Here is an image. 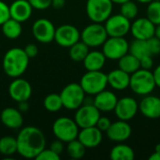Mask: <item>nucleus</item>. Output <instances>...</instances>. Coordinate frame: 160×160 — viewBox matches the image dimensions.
<instances>
[{
	"label": "nucleus",
	"mask_w": 160,
	"mask_h": 160,
	"mask_svg": "<svg viewBox=\"0 0 160 160\" xmlns=\"http://www.w3.org/2000/svg\"><path fill=\"white\" fill-rule=\"evenodd\" d=\"M16 140L17 153L28 159L36 158L46 145V138L42 130L32 126L20 130Z\"/></svg>",
	"instance_id": "obj_1"
},
{
	"label": "nucleus",
	"mask_w": 160,
	"mask_h": 160,
	"mask_svg": "<svg viewBox=\"0 0 160 160\" xmlns=\"http://www.w3.org/2000/svg\"><path fill=\"white\" fill-rule=\"evenodd\" d=\"M29 65V57L24 52L23 49L14 47L8 50L3 58V69L4 72L11 77H21Z\"/></svg>",
	"instance_id": "obj_2"
},
{
	"label": "nucleus",
	"mask_w": 160,
	"mask_h": 160,
	"mask_svg": "<svg viewBox=\"0 0 160 160\" xmlns=\"http://www.w3.org/2000/svg\"><path fill=\"white\" fill-rule=\"evenodd\" d=\"M156 87L154 74L150 69L140 68L130 75L129 88L137 96L144 97L152 94Z\"/></svg>",
	"instance_id": "obj_3"
},
{
	"label": "nucleus",
	"mask_w": 160,
	"mask_h": 160,
	"mask_svg": "<svg viewBox=\"0 0 160 160\" xmlns=\"http://www.w3.org/2000/svg\"><path fill=\"white\" fill-rule=\"evenodd\" d=\"M80 84L84 93L89 96H96L106 89L108 85L107 74L101 70L86 71L81 78Z\"/></svg>",
	"instance_id": "obj_4"
},
{
	"label": "nucleus",
	"mask_w": 160,
	"mask_h": 160,
	"mask_svg": "<svg viewBox=\"0 0 160 160\" xmlns=\"http://www.w3.org/2000/svg\"><path fill=\"white\" fill-rule=\"evenodd\" d=\"M59 95L64 108L69 111H76L82 105L86 94L80 83L72 82L66 85Z\"/></svg>",
	"instance_id": "obj_5"
},
{
	"label": "nucleus",
	"mask_w": 160,
	"mask_h": 160,
	"mask_svg": "<svg viewBox=\"0 0 160 160\" xmlns=\"http://www.w3.org/2000/svg\"><path fill=\"white\" fill-rule=\"evenodd\" d=\"M85 9L93 22L103 23L112 14L113 3L111 0H87Z\"/></svg>",
	"instance_id": "obj_6"
},
{
	"label": "nucleus",
	"mask_w": 160,
	"mask_h": 160,
	"mask_svg": "<svg viewBox=\"0 0 160 160\" xmlns=\"http://www.w3.org/2000/svg\"><path fill=\"white\" fill-rule=\"evenodd\" d=\"M108 34L104 24L100 22H93L88 24L81 32V40L89 48H97L103 45L108 38Z\"/></svg>",
	"instance_id": "obj_7"
},
{
	"label": "nucleus",
	"mask_w": 160,
	"mask_h": 160,
	"mask_svg": "<svg viewBox=\"0 0 160 160\" xmlns=\"http://www.w3.org/2000/svg\"><path fill=\"white\" fill-rule=\"evenodd\" d=\"M79 127L74 119L68 117H59L52 125V132L56 139L63 142H68L77 139L79 134Z\"/></svg>",
	"instance_id": "obj_8"
},
{
	"label": "nucleus",
	"mask_w": 160,
	"mask_h": 160,
	"mask_svg": "<svg viewBox=\"0 0 160 160\" xmlns=\"http://www.w3.org/2000/svg\"><path fill=\"white\" fill-rule=\"evenodd\" d=\"M129 50V42L125 37H108L102 45V52L107 59L119 60Z\"/></svg>",
	"instance_id": "obj_9"
},
{
	"label": "nucleus",
	"mask_w": 160,
	"mask_h": 160,
	"mask_svg": "<svg viewBox=\"0 0 160 160\" xmlns=\"http://www.w3.org/2000/svg\"><path fill=\"white\" fill-rule=\"evenodd\" d=\"M104 22L109 37H126L130 32L131 21L121 13L112 14Z\"/></svg>",
	"instance_id": "obj_10"
},
{
	"label": "nucleus",
	"mask_w": 160,
	"mask_h": 160,
	"mask_svg": "<svg viewBox=\"0 0 160 160\" xmlns=\"http://www.w3.org/2000/svg\"><path fill=\"white\" fill-rule=\"evenodd\" d=\"M99 117L100 112L94 104H82L76 110L74 120L80 128H84L96 126Z\"/></svg>",
	"instance_id": "obj_11"
},
{
	"label": "nucleus",
	"mask_w": 160,
	"mask_h": 160,
	"mask_svg": "<svg viewBox=\"0 0 160 160\" xmlns=\"http://www.w3.org/2000/svg\"><path fill=\"white\" fill-rule=\"evenodd\" d=\"M113 112L119 120L128 122L137 115L139 112V102L132 97H123L118 98Z\"/></svg>",
	"instance_id": "obj_12"
},
{
	"label": "nucleus",
	"mask_w": 160,
	"mask_h": 160,
	"mask_svg": "<svg viewBox=\"0 0 160 160\" xmlns=\"http://www.w3.org/2000/svg\"><path fill=\"white\" fill-rule=\"evenodd\" d=\"M81 40V32L72 24H63L55 29L54 41L65 48H69Z\"/></svg>",
	"instance_id": "obj_13"
},
{
	"label": "nucleus",
	"mask_w": 160,
	"mask_h": 160,
	"mask_svg": "<svg viewBox=\"0 0 160 160\" xmlns=\"http://www.w3.org/2000/svg\"><path fill=\"white\" fill-rule=\"evenodd\" d=\"M156 24H154L147 17H137L133 20L130 26L132 37L136 39L147 40L155 36Z\"/></svg>",
	"instance_id": "obj_14"
},
{
	"label": "nucleus",
	"mask_w": 160,
	"mask_h": 160,
	"mask_svg": "<svg viewBox=\"0 0 160 160\" xmlns=\"http://www.w3.org/2000/svg\"><path fill=\"white\" fill-rule=\"evenodd\" d=\"M55 29L53 23L45 18L38 19L32 26L34 38L40 43H50L54 40Z\"/></svg>",
	"instance_id": "obj_15"
},
{
	"label": "nucleus",
	"mask_w": 160,
	"mask_h": 160,
	"mask_svg": "<svg viewBox=\"0 0 160 160\" xmlns=\"http://www.w3.org/2000/svg\"><path fill=\"white\" fill-rule=\"evenodd\" d=\"M9 97L16 102L27 101L32 96V86L29 82L20 77L14 78L8 86Z\"/></svg>",
	"instance_id": "obj_16"
},
{
	"label": "nucleus",
	"mask_w": 160,
	"mask_h": 160,
	"mask_svg": "<svg viewBox=\"0 0 160 160\" xmlns=\"http://www.w3.org/2000/svg\"><path fill=\"white\" fill-rule=\"evenodd\" d=\"M109 140L114 142H124L128 141L132 134V128L128 121L119 120L112 123L106 131Z\"/></svg>",
	"instance_id": "obj_17"
},
{
	"label": "nucleus",
	"mask_w": 160,
	"mask_h": 160,
	"mask_svg": "<svg viewBox=\"0 0 160 160\" xmlns=\"http://www.w3.org/2000/svg\"><path fill=\"white\" fill-rule=\"evenodd\" d=\"M139 111L145 118H160V98L152 94L142 97L139 103Z\"/></svg>",
	"instance_id": "obj_18"
},
{
	"label": "nucleus",
	"mask_w": 160,
	"mask_h": 160,
	"mask_svg": "<svg viewBox=\"0 0 160 160\" xmlns=\"http://www.w3.org/2000/svg\"><path fill=\"white\" fill-rule=\"evenodd\" d=\"M77 139L85 146V148H96L98 147L103 140L102 131L99 130L96 126L81 128L79 131Z\"/></svg>",
	"instance_id": "obj_19"
},
{
	"label": "nucleus",
	"mask_w": 160,
	"mask_h": 160,
	"mask_svg": "<svg viewBox=\"0 0 160 160\" xmlns=\"http://www.w3.org/2000/svg\"><path fill=\"white\" fill-rule=\"evenodd\" d=\"M94 105L101 112H112L118 101V98L115 93L110 90H103L94 96Z\"/></svg>",
	"instance_id": "obj_20"
},
{
	"label": "nucleus",
	"mask_w": 160,
	"mask_h": 160,
	"mask_svg": "<svg viewBox=\"0 0 160 160\" xmlns=\"http://www.w3.org/2000/svg\"><path fill=\"white\" fill-rule=\"evenodd\" d=\"M33 8L28 0H15L9 6L10 18L23 22H26L32 15Z\"/></svg>",
	"instance_id": "obj_21"
},
{
	"label": "nucleus",
	"mask_w": 160,
	"mask_h": 160,
	"mask_svg": "<svg viewBox=\"0 0 160 160\" xmlns=\"http://www.w3.org/2000/svg\"><path fill=\"white\" fill-rule=\"evenodd\" d=\"M108 85L116 91H124L129 88L130 74L118 68L112 69L107 74Z\"/></svg>",
	"instance_id": "obj_22"
},
{
	"label": "nucleus",
	"mask_w": 160,
	"mask_h": 160,
	"mask_svg": "<svg viewBox=\"0 0 160 160\" xmlns=\"http://www.w3.org/2000/svg\"><path fill=\"white\" fill-rule=\"evenodd\" d=\"M0 119L2 124L10 129H18L22 128L23 124L22 112L12 107L5 108L2 111L0 114Z\"/></svg>",
	"instance_id": "obj_23"
},
{
	"label": "nucleus",
	"mask_w": 160,
	"mask_h": 160,
	"mask_svg": "<svg viewBox=\"0 0 160 160\" xmlns=\"http://www.w3.org/2000/svg\"><path fill=\"white\" fill-rule=\"evenodd\" d=\"M106 56L102 52V51H89L82 63L86 70L95 71L101 70L106 64Z\"/></svg>",
	"instance_id": "obj_24"
},
{
	"label": "nucleus",
	"mask_w": 160,
	"mask_h": 160,
	"mask_svg": "<svg viewBox=\"0 0 160 160\" xmlns=\"http://www.w3.org/2000/svg\"><path fill=\"white\" fill-rule=\"evenodd\" d=\"M110 158L112 160H133L135 158V152L129 145L118 142L112 148Z\"/></svg>",
	"instance_id": "obj_25"
},
{
	"label": "nucleus",
	"mask_w": 160,
	"mask_h": 160,
	"mask_svg": "<svg viewBox=\"0 0 160 160\" xmlns=\"http://www.w3.org/2000/svg\"><path fill=\"white\" fill-rule=\"evenodd\" d=\"M118 68L131 75L132 73L141 68L140 59L131 54L130 52H128L118 60Z\"/></svg>",
	"instance_id": "obj_26"
},
{
	"label": "nucleus",
	"mask_w": 160,
	"mask_h": 160,
	"mask_svg": "<svg viewBox=\"0 0 160 160\" xmlns=\"http://www.w3.org/2000/svg\"><path fill=\"white\" fill-rule=\"evenodd\" d=\"M21 23L22 22H20L12 18H9L8 21H6L1 25L3 35L9 39L18 38L22 32V27Z\"/></svg>",
	"instance_id": "obj_27"
},
{
	"label": "nucleus",
	"mask_w": 160,
	"mask_h": 160,
	"mask_svg": "<svg viewBox=\"0 0 160 160\" xmlns=\"http://www.w3.org/2000/svg\"><path fill=\"white\" fill-rule=\"evenodd\" d=\"M128 52H130L131 54H133L139 59L146 55H151L149 52L147 40H142L136 38H134V40H132L131 43H129Z\"/></svg>",
	"instance_id": "obj_28"
},
{
	"label": "nucleus",
	"mask_w": 160,
	"mask_h": 160,
	"mask_svg": "<svg viewBox=\"0 0 160 160\" xmlns=\"http://www.w3.org/2000/svg\"><path fill=\"white\" fill-rule=\"evenodd\" d=\"M88 52L89 47L82 40L69 47V56L74 62H82Z\"/></svg>",
	"instance_id": "obj_29"
},
{
	"label": "nucleus",
	"mask_w": 160,
	"mask_h": 160,
	"mask_svg": "<svg viewBox=\"0 0 160 160\" xmlns=\"http://www.w3.org/2000/svg\"><path fill=\"white\" fill-rule=\"evenodd\" d=\"M17 153V140L12 136H4L0 138V154L5 157H10Z\"/></svg>",
	"instance_id": "obj_30"
},
{
	"label": "nucleus",
	"mask_w": 160,
	"mask_h": 160,
	"mask_svg": "<svg viewBox=\"0 0 160 160\" xmlns=\"http://www.w3.org/2000/svg\"><path fill=\"white\" fill-rule=\"evenodd\" d=\"M43 106L44 108L51 112H59L63 108L62 99L59 94L52 93L45 97L43 100Z\"/></svg>",
	"instance_id": "obj_31"
},
{
	"label": "nucleus",
	"mask_w": 160,
	"mask_h": 160,
	"mask_svg": "<svg viewBox=\"0 0 160 160\" xmlns=\"http://www.w3.org/2000/svg\"><path fill=\"white\" fill-rule=\"evenodd\" d=\"M67 151H68V155L71 158L80 159L84 157L86 148L78 139H75L68 142Z\"/></svg>",
	"instance_id": "obj_32"
},
{
	"label": "nucleus",
	"mask_w": 160,
	"mask_h": 160,
	"mask_svg": "<svg viewBox=\"0 0 160 160\" xmlns=\"http://www.w3.org/2000/svg\"><path fill=\"white\" fill-rule=\"evenodd\" d=\"M120 13L130 21L136 19L139 15V7L132 0L127 1L120 5Z\"/></svg>",
	"instance_id": "obj_33"
},
{
	"label": "nucleus",
	"mask_w": 160,
	"mask_h": 160,
	"mask_svg": "<svg viewBox=\"0 0 160 160\" xmlns=\"http://www.w3.org/2000/svg\"><path fill=\"white\" fill-rule=\"evenodd\" d=\"M146 17L156 25L160 24V1L153 0L147 4Z\"/></svg>",
	"instance_id": "obj_34"
},
{
	"label": "nucleus",
	"mask_w": 160,
	"mask_h": 160,
	"mask_svg": "<svg viewBox=\"0 0 160 160\" xmlns=\"http://www.w3.org/2000/svg\"><path fill=\"white\" fill-rule=\"evenodd\" d=\"M149 52L152 56H157L160 54V39L156 36L147 39Z\"/></svg>",
	"instance_id": "obj_35"
},
{
	"label": "nucleus",
	"mask_w": 160,
	"mask_h": 160,
	"mask_svg": "<svg viewBox=\"0 0 160 160\" xmlns=\"http://www.w3.org/2000/svg\"><path fill=\"white\" fill-rule=\"evenodd\" d=\"M37 160H59L60 159V155L56 154L50 148L46 149L44 148L35 158Z\"/></svg>",
	"instance_id": "obj_36"
},
{
	"label": "nucleus",
	"mask_w": 160,
	"mask_h": 160,
	"mask_svg": "<svg viewBox=\"0 0 160 160\" xmlns=\"http://www.w3.org/2000/svg\"><path fill=\"white\" fill-rule=\"evenodd\" d=\"M10 18L9 6L7 3L0 0V25H2L6 21Z\"/></svg>",
	"instance_id": "obj_37"
},
{
	"label": "nucleus",
	"mask_w": 160,
	"mask_h": 160,
	"mask_svg": "<svg viewBox=\"0 0 160 160\" xmlns=\"http://www.w3.org/2000/svg\"><path fill=\"white\" fill-rule=\"evenodd\" d=\"M33 8L43 10L52 6V0H28Z\"/></svg>",
	"instance_id": "obj_38"
},
{
	"label": "nucleus",
	"mask_w": 160,
	"mask_h": 160,
	"mask_svg": "<svg viewBox=\"0 0 160 160\" xmlns=\"http://www.w3.org/2000/svg\"><path fill=\"white\" fill-rule=\"evenodd\" d=\"M111 125H112V121L110 120V118H108L106 116H101L100 115V117L98 118V120L97 122L96 127L99 130H101L102 132H106Z\"/></svg>",
	"instance_id": "obj_39"
},
{
	"label": "nucleus",
	"mask_w": 160,
	"mask_h": 160,
	"mask_svg": "<svg viewBox=\"0 0 160 160\" xmlns=\"http://www.w3.org/2000/svg\"><path fill=\"white\" fill-rule=\"evenodd\" d=\"M141 68L143 69H152L154 67V59L152 55H146L140 59Z\"/></svg>",
	"instance_id": "obj_40"
},
{
	"label": "nucleus",
	"mask_w": 160,
	"mask_h": 160,
	"mask_svg": "<svg viewBox=\"0 0 160 160\" xmlns=\"http://www.w3.org/2000/svg\"><path fill=\"white\" fill-rule=\"evenodd\" d=\"M23 51H24V52L26 53V55L29 57V59L36 57V56L38 55V49L37 45H36V44H33V43L27 44V45L23 48Z\"/></svg>",
	"instance_id": "obj_41"
},
{
	"label": "nucleus",
	"mask_w": 160,
	"mask_h": 160,
	"mask_svg": "<svg viewBox=\"0 0 160 160\" xmlns=\"http://www.w3.org/2000/svg\"><path fill=\"white\" fill-rule=\"evenodd\" d=\"M50 149L52 150L53 152H55L56 154L58 155H61L64 151V144H63V142L60 141V140H56L54 142H52L50 145Z\"/></svg>",
	"instance_id": "obj_42"
},
{
	"label": "nucleus",
	"mask_w": 160,
	"mask_h": 160,
	"mask_svg": "<svg viewBox=\"0 0 160 160\" xmlns=\"http://www.w3.org/2000/svg\"><path fill=\"white\" fill-rule=\"evenodd\" d=\"M154 74V78H155V82H156V85L158 88L160 89V64L158 66L156 67V68L153 71Z\"/></svg>",
	"instance_id": "obj_43"
},
{
	"label": "nucleus",
	"mask_w": 160,
	"mask_h": 160,
	"mask_svg": "<svg viewBox=\"0 0 160 160\" xmlns=\"http://www.w3.org/2000/svg\"><path fill=\"white\" fill-rule=\"evenodd\" d=\"M66 4V0H52V6L55 9H61L64 8Z\"/></svg>",
	"instance_id": "obj_44"
},
{
	"label": "nucleus",
	"mask_w": 160,
	"mask_h": 160,
	"mask_svg": "<svg viewBox=\"0 0 160 160\" xmlns=\"http://www.w3.org/2000/svg\"><path fill=\"white\" fill-rule=\"evenodd\" d=\"M29 108V105L27 103V101H22V102H19V110L21 112H26Z\"/></svg>",
	"instance_id": "obj_45"
},
{
	"label": "nucleus",
	"mask_w": 160,
	"mask_h": 160,
	"mask_svg": "<svg viewBox=\"0 0 160 160\" xmlns=\"http://www.w3.org/2000/svg\"><path fill=\"white\" fill-rule=\"evenodd\" d=\"M149 160H160V152L155 151V153L149 157Z\"/></svg>",
	"instance_id": "obj_46"
},
{
	"label": "nucleus",
	"mask_w": 160,
	"mask_h": 160,
	"mask_svg": "<svg viewBox=\"0 0 160 160\" xmlns=\"http://www.w3.org/2000/svg\"><path fill=\"white\" fill-rule=\"evenodd\" d=\"M155 36L160 39V24L156 25V32H155Z\"/></svg>",
	"instance_id": "obj_47"
},
{
	"label": "nucleus",
	"mask_w": 160,
	"mask_h": 160,
	"mask_svg": "<svg viewBox=\"0 0 160 160\" xmlns=\"http://www.w3.org/2000/svg\"><path fill=\"white\" fill-rule=\"evenodd\" d=\"M113 4H116V5H121V4H123V3H125V2H127V1H129V0H111Z\"/></svg>",
	"instance_id": "obj_48"
},
{
	"label": "nucleus",
	"mask_w": 160,
	"mask_h": 160,
	"mask_svg": "<svg viewBox=\"0 0 160 160\" xmlns=\"http://www.w3.org/2000/svg\"><path fill=\"white\" fill-rule=\"evenodd\" d=\"M136 1L139 2V3H141V4H149L153 0H136Z\"/></svg>",
	"instance_id": "obj_49"
},
{
	"label": "nucleus",
	"mask_w": 160,
	"mask_h": 160,
	"mask_svg": "<svg viewBox=\"0 0 160 160\" xmlns=\"http://www.w3.org/2000/svg\"><path fill=\"white\" fill-rule=\"evenodd\" d=\"M155 151H157V152H160V143H158V144L156 146V148H155Z\"/></svg>",
	"instance_id": "obj_50"
}]
</instances>
